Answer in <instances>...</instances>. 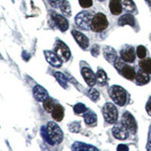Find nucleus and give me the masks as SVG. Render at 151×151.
I'll return each mask as SVG.
<instances>
[{
	"label": "nucleus",
	"mask_w": 151,
	"mask_h": 151,
	"mask_svg": "<svg viewBox=\"0 0 151 151\" xmlns=\"http://www.w3.org/2000/svg\"><path fill=\"white\" fill-rule=\"evenodd\" d=\"M41 135L44 141L50 146L59 145L63 140V133L61 128L53 121H50L41 128Z\"/></svg>",
	"instance_id": "nucleus-1"
},
{
	"label": "nucleus",
	"mask_w": 151,
	"mask_h": 151,
	"mask_svg": "<svg viewBox=\"0 0 151 151\" xmlns=\"http://www.w3.org/2000/svg\"><path fill=\"white\" fill-rule=\"evenodd\" d=\"M108 93L110 98L117 104L119 106H123L127 102V91L122 87L114 85L108 89Z\"/></svg>",
	"instance_id": "nucleus-2"
},
{
	"label": "nucleus",
	"mask_w": 151,
	"mask_h": 151,
	"mask_svg": "<svg viewBox=\"0 0 151 151\" xmlns=\"http://www.w3.org/2000/svg\"><path fill=\"white\" fill-rule=\"evenodd\" d=\"M114 65H115L116 69L119 71V73L125 78L129 79V80L135 79L136 72L134 70V68L129 65H126L125 62L121 59L120 57H118V59L116 60Z\"/></svg>",
	"instance_id": "nucleus-3"
},
{
	"label": "nucleus",
	"mask_w": 151,
	"mask_h": 151,
	"mask_svg": "<svg viewBox=\"0 0 151 151\" xmlns=\"http://www.w3.org/2000/svg\"><path fill=\"white\" fill-rule=\"evenodd\" d=\"M103 116L106 122L108 124H115L117 123L118 118H119V112L115 104L111 103H106L104 104L103 109Z\"/></svg>",
	"instance_id": "nucleus-4"
},
{
	"label": "nucleus",
	"mask_w": 151,
	"mask_h": 151,
	"mask_svg": "<svg viewBox=\"0 0 151 151\" xmlns=\"http://www.w3.org/2000/svg\"><path fill=\"white\" fill-rule=\"evenodd\" d=\"M108 27V21L106 16L104 13H96L91 21V30L95 33H100L104 31Z\"/></svg>",
	"instance_id": "nucleus-5"
},
{
	"label": "nucleus",
	"mask_w": 151,
	"mask_h": 151,
	"mask_svg": "<svg viewBox=\"0 0 151 151\" xmlns=\"http://www.w3.org/2000/svg\"><path fill=\"white\" fill-rule=\"evenodd\" d=\"M92 18H93V15L89 12V11H81V12H79L76 16L75 22L76 24L79 27V29L87 31L91 29Z\"/></svg>",
	"instance_id": "nucleus-6"
},
{
	"label": "nucleus",
	"mask_w": 151,
	"mask_h": 151,
	"mask_svg": "<svg viewBox=\"0 0 151 151\" xmlns=\"http://www.w3.org/2000/svg\"><path fill=\"white\" fill-rule=\"evenodd\" d=\"M54 51L60 56V58L65 62H67L71 57L70 50L67 47L65 43H63L62 40L57 39L54 45Z\"/></svg>",
	"instance_id": "nucleus-7"
},
{
	"label": "nucleus",
	"mask_w": 151,
	"mask_h": 151,
	"mask_svg": "<svg viewBox=\"0 0 151 151\" xmlns=\"http://www.w3.org/2000/svg\"><path fill=\"white\" fill-rule=\"evenodd\" d=\"M129 130L122 122H117L112 129L113 136L118 140H125L129 136Z\"/></svg>",
	"instance_id": "nucleus-8"
},
{
	"label": "nucleus",
	"mask_w": 151,
	"mask_h": 151,
	"mask_svg": "<svg viewBox=\"0 0 151 151\" xmlns=\"http://www.w3.org/2000/svg\"><path fill=\"white\" fill-rule=\"evenodd\" d=\"M121 122H122L130 132L132 133H135L137 131V123L135 119L133 118V116L130 112H124L122 114V118H121Z\"/></svg>",
	"instance_id": "nucleus-9"
},
{
	"label": "nucleus",
	"mask_w": 151,
	"mask_h": 151,
	"mask_svg": "<svg viewBox=\"0 0 151 151\" xmlns=\"http://www.w3.org/2000/svg\"><path fill=\"white\" fill-rule=\"evenodd\" d=\"M135 56H136V52L132 46L126 45L120 51V58L125 63H133L135 61Z\"/></svg>",
	"instance_id": "nucleus-10"
},
{
	"label": "nucleus",
	"mask_w": 151,
	"mask_h": 151,
	"mask_svg": "<svg viewBox=\"0 0 151 151\" xmlns=\"http://www.w3.org/2000/svg\"><path fill=\"white\" fill-rule=\"evenodd\" d=\"M44 55L46 57V60L50 65L54 67H61L63 65V60L60 58L55 51L53 50H44Z\"/></svg>",
	"instance_id": "nucleus-11"
},
{
	"label": "nucleus",
	"mask_w": 151,
	"mask_h": 151,
	"mask_svg": "<svg viewBox=\"0 0 151 151\" xmlns=\"http://www.w3.org/2000/svg\"><path fill=\"white\" fill-rule=\"evenodd\" d=\"M81 75H82L83 78L85 79L86 83L91 87L94 86L95 83L97 82L96 74H94V72L88 66L81 68Z\"/></svg>",
	"instance_id": "nucleus-12"
},
{
	"label": "nucleus",
	"mask_w": 151,
	"mask_h": 151,
	"mask_svg": "<svg viewBox=\"0 0 151 151\" xmlns=\"http://www.w3.org/2000/svg\"><path fill=\"white\" fill-rule=\"evenodd\" d=\"M71 34L74 37L75 40L77 41V43L79 45L80 48H82L83 50H86L89 47V38L87 37L84 34L80 33L79 31H77V30H73L71 32Z\"/></svg>",
	"instance_id": "nucleus-13"
},
{
	"label": "nucleus",
	"mask_w": 151,
	"mask_h": 151,
	"mask_svg": "<svg viewBox=\"0 0 151 151\" xmlns=\"http://www.w3.org/2000/svg\"><path fill=\"white\" fill-rule=\"evenodd\" d=\"M33 93H34L35 99H36L37 102H40V103H43L49 97L47 90L44 89L43 87L40 86V85H37V86L34 87Z\"/></svg>",
	"instance_id": "nucleus-14"
},
{
	"label": "nucleus",
	"mask_w": 151,
	"mask_h": 151,
	"mask_svg": "<svg viewBox=\"0 0 151 151\" xmlns=\"http://www.w3.org/2000/svg\"><path fill=\"white\" fill-rule=\"evenodd\" d=\"M51 18L54 21L56 26L59 28L62 32H65L68 29V22L65 17L53 12V13H51Z\"/></svg>",
	"instance_id": "nucleus-15"
},
{
	"label": "nucleus",
	"mask_w": 151,
	"mask_h": 151,
	"mask_svg": "<svg viewBox=\"0 0 151 151\" xmlns=\"http://www.w3.org/2000/svg\"><path fill=\"white\" fill-rule=\"evenodd\" d=\"M103 53L106 58V60L110 63H115L116 60L118 59V53L112 47L109 46H104L103 49Z\"/></svg>",
	"instance_id": "nucleus-16"
},
{
	"label": "nucleus",
	"mask_w": 151,
	"mask_h": 151,
	"mask_svg": "<svg viewBox=\"0 0 151 151\" xmlns=\"http://www.w3.org/2000/svg\"><path fill=\"white\" fill-rule=\"evenodd\" d=\"M150 81V77L149 74L145 72L144 70L140 68V70L136 72L135 76V82L137 85H146Z\"/></svg>",
	"instance_id": "nucleus-17"
},
{
	"label": "nucleus",
	"mask_w": 151,
	"mask_h": 151,
	"mask_svg": "<svg viewBox=\"0 0 151 151\" xmlns=\"http://www.w3.org/2000/svg\"><path fill=\"white\" fill-rule=\"evenodd\" d=\"M109 9L113 15H119L123 10L121 0H110L109 2Z\"/></svg>",
	"instance_id": "nucleus-18"
},
{
	"label": "nucleus",
	"mask_w": 151,
	"mask_h": 151,
	"mask_svg": "<svg viewBox=\"0 0 151 151\" xmlns=\"http://www.w3.org/2000/svg\"><path fill=\"white\" fill-rule=\"evenodd\" d=\"M84 120L86 125L88 126H95L97 124V115L91 111V110L88 109L84 113Z\"/></svg>",
	"instance_id": "nucleus-19"
},
{
	"label": "nucleus",
	"mask_w": 151,
	"mask_h": 151,
	"mask_svg": "<svg viewBox=\"0 0 151 151\" xmlns=\"http://www.w3.org/2000/svg\"><path fill=\"white\" fill-rule=\"evenodd\" d=\"M63 116H65V109L60 104H56L51 112V117L56 121H61L63 119Z\"/></svg>",
	"instance_id": "nucleus-20"
},
{
	"label": "nucleus",
	"mask_w": 151,
	"mask_h": 151,
	"mask_svg": "<svg viewBox=\"0 0 151 151\" xmlns=\"http://www.w3.org/2000/svg\"><path fill=\"white\" fill-rule=\"evenodd\" d=\"M118 24L119 26H124V25H131L134 26L135 25V19L132 14H124L119 19Z\"/></svg>",
	"instance_id": "nucleus-21"
},
{
	"label": "nucleus",
	"mask_w": 151,
	"mask_h": 151,
	"mask_svg": "<svg viewBox=\"0 0 151 151\" xmlns=\"http://www.w3.org/2000/svg\"><path fill=\"white\" fill-rule=\"evenodd\" d=\"M52 75H53V77L56 78V80L59 82V84L63 87V89L68 88V79L66 78V77L62 72L53 71Z\"/></svg>",
	"instance_id": "nucleus-22"
},
{
	"label": "nucleus",
	"mask_w": 151,
	"mask_h": 151,
	"mask_svg": "<svg viewBox=\"0 0 151 151\" xmlns=\"http://www.w3.org/2000/svg\"><path fill=\"white\" fill-rule=\"evenodd\" d=\"M96 78H97V83L102 86L106 85L108 80L106 72H104V69H101V68H98L97 73H96Z\"/></svg>",
	"instance_id": "nucleus-23"
},
{
	"label": "nucleus",
	"mask_w": 151,
	"mask_h": 151,
	"mask_svg": "<svg viewBox=\"0 0 151 151\" xmlns=\"http://www.w3.org/2000/svg\"><path fill=\"white\" fill-rule=\"evenodd\" d=\"M139 67L145 72L151 75V59L150 58H144L139 62Z\"/></svg>",
	"instance_id": "nucleus-24"
},
{
	"label": "nucleus",
	"mask_w": 151,
	"mask_h": 151,
	"mask_svg": "<svg viewBox=\"0 0 151 151\" xmlns=\"http://www.w3.org/2000/svg\"><path fill=\"white\" fill-rule=\"evenodd\" d=\"M72 149L73 150H98L96 147H94L93 146H91V145H87L84 143H79V142H76L73 144L72 146Z\"/></svg>",
	"instance_id": "nucleus-25"
},
{
	"label": "nucleus",
	"mask_w": 151,
	"mask_h": 151,
	"mask_svg": "<svg viewBox=\"0 0 151 151\" xmlns=\"http://www.w3.org/2000/svg\"><path fill=\"white\" fill-rule=\"evenodd\" d=\"M59 7L63 14H65L67 17L71 16V6L67 0H61Z\"/></svg>",
	"instance_id": "nucleus-26"
},
{
	"label": "nucleus",
	"mask_w": 151,
	"mask_h": 151,
	"mask_svg": "<svg viewBox=\"0 0 151 151\" xmlns=\"http://www.w3.org/2000/svg\"><path fill=\"white\" fill-rule=\"evenodd\" d=\"M55 104H55L54 100L52 99V98H50V97H48L47 99L43 102V107H44L46 112L51 113L52 110H53V108H54V106H55Z\"/></svg>",
	"instance_id": "nucleus-27"
},
{
	"label": "nucleus",
	"mask_w": 151,
	"mask_h": 151,
	"mask_svg": "<svg viewBox=\"0 0 151 151\" xmlns=\"http://www.w3.org/2000/svg\"><path fill=\"white\" fill-rule=\"evenodd\" d=\"M121 3H122L123 9L126 11H128V12H133V11H136L135 4L133 3L132 0H121Z\"/></svg>",
	"instance_id": "nucleus-28"
},
{
	"label": "nucleus",
	"mask_w": 151,
	"mask_h": 151,
	"mask_svg": "<svg viewBox=\"0 0 151 151\" xmlns=\"http://www.w3.org/2000/svg\"><path fill=\"white\" fill-rule=\"evenodd\" d=\"M87 95H88V97L90 98V99L92 101V102H97L98 100H99L100 98V93L99 91H98L96 89L94 88H91V90L88 91V93H87Z\"/></svg>",
	"instance_id": "nucleus-29"
},
{
	"label": "nucleus",
	"mask_w": 151,
	"mask_h": 151,
	"mask_svg": "<svg viewBox=\"0 0 151 151\" xmlns=\"http://www.w3.org/2000/svg\"><path fill=\"white\" fill-rule=\"evenodd\" d=\"M73 109H74L75 114H77V115L84 114V113L87 111V110H88V108H87V107L85 106V104H81V103H78V104H75L74 107H73Z\"/></svg>",
	"instance_id": "nucleus-30"
},
{
	"label": "nucleus",
	"mask_w": 151,
	"mask_h": 151,
	"mask_svg": "<svg viewBox=\"0 0 151 151\" xmlns=\"http://www.w3.org/2000/svg\"><path fill=\"white\" fill-rule=\"evenodd\" d=\"M136 54L140 59H144V58H146V56H147V49L142 45L138 46L136 49Z\"/></svg>",
	"instance_id": "nucleus-31"
},
{
	"label": "nucleus",
	"mask_w": 151,
	"mask_h": 151,
	"mask_svg": "<svg viewBox=\"0 0 151 151\" xmlns=\"http://www.w3.org/2000/svg\"><path fill=\"white\" fill-rule=\"evenodd\" d=\"M68 128L72 132H78L80 131V121H74L68 125Z\"/></svg>",
	"instance_id": "nucleus-32"
},
{
	"label": "nucleus",
	"mask_w": 151,
	"mask_h": 151,
	"mask_svg": "<svg viewBox=\"0 0 151 151\" xmlns=\"http://www.w3.org/2000/svg\"><path fill=\"white\" fill-rule=\"evenodd\" d=\"M78 2L80 7L83 9H88L92 6V0H78Z\"/></svg>",
	"instance_id": "nucleus-33"
},
{
	"label": "nucleus",
	"mask_w": 151,
	"mask_h": 151,
	"mask_svg": "<svg viewBox=\"0 0 151 151\" xmlns=\"http://www.w3.org/2000/svg\"><path fill=\"white\" fill-rule=\"evenodd\" d=\"M99 46L98 45H94L93 47L91 48V54L93 55L94 57H97L98 55H99L100 53V50H99Z\"/></svg>",
	"instance_id": "nucleus-34"
},
{
	"label": "nucleus",
	"mask_w": 151,
	"mask_h": 151,
	"mask_svg": "<svg viewBox=\"0 0 151 151\" xmlns=\"http://www.w3.org/2000/svg\"><path fill=\"white\" fill-rule=\"evenodd\" d=\"M146 110H147V114L151 117V96L149 97V99H148V101H147V103L146 104Z\"/></svg>",
	"instance_id": "nucleus-35"
},
{
	"label": "nucleus",
	"mask_w": 151,
	"mask_h": 151,
	"mask_svg": "<svg viewBox=\"0 0 151 151\" xmlns=\"http://www.w3.org/2000/svg\"><path fill=\"white\" fill-rule=\"evenodd\" d=\"M147 149L151 150V126L149 128V132H148V140L147 144Z\"/></svg>",
	"instance_id": "nucleus-36"
},
{
	"label": "nucleus",
	"mask_w": 151,
	"mask_h": 151,
	"mask_svg": "<svg viewBox=\"0 0 151 151\" xmlns=\"http://www.w3.org/2000/svg\"><path fill=\"white\" fill-rule=\"evenodd\" d=\"M48 1L50 2V4L52 6L53 8H57L58 6L60 5V0H48Z\"/></svg>",
	"instance_id": "nucleus-37"
},
{
	"label": "nucleus",
	"mask_w": 151,
	"mask_h": 151,
	"mask_svg": "<svg viewBox=\"0 0 151 151\" xmlns=\"http://www.w3.org/2000/svg\"><path fill=\"white\" fill-rule=\"evenodd\" d=\"M117 149L118 150H128L129 148L127 147V146H124V145H119Z\"/></svg>",
	"instance_id": "nucleus-38"
},
{
	"label": "nucleus",
	"mask_w": 151,
	"mask_h": 151,
	"mask_svg": "<svg viewBox=\"0 0 151 151\" xmlns=\"http://www.w3.org/2000/svg\"><path fill=\"white\" fill-rule=\"evenodd\" d=\"M147 1L148 5H149V6H151V0H147Z\"/></svg>",
	"instance_id": "nucleus-39"
},
{
	"label": "nucleus",
	"mask_w": 151,
	"mask_h": 151,
	"mask_svg": "<svg viewBox=\"0 0 151 151\" xmlns=\"http://www.w3.org/2000/svg\"><path fill=\"white\" fill-rule=\"evenodd\" d=\"M98 1H101L102 2V1H106V0H98Z\"/></svg>",
	"instance_id": "nucleus-40"
},
{
	"label": "nucleus",
	"mask_w": 151,
	"mask_h": 151,
	"mask_svg": "<svg viewBox=\"0 0 151 151\" xmlns=\"http://www.w3.org/2000/svg\"><path fill=\"white\" fill-rule=\"evenodd\" d=\"M150 40H151V35H150Z\"/></svg>",
	"instance_id": "nucleus-41"
}]
</instances>
